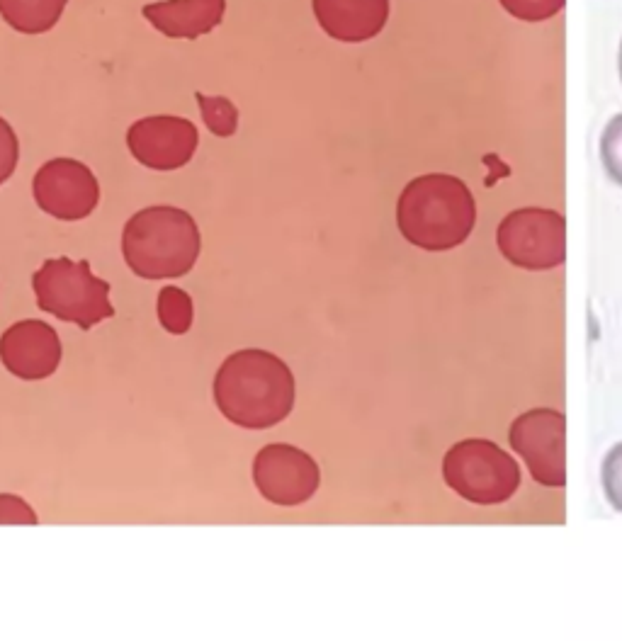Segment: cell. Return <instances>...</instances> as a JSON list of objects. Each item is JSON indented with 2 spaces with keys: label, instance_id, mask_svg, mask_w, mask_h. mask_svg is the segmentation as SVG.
Listing matches in <instances>:
<instances>
[{
  "label": "cell",
  "instance_id": "6da1fadb",
  "mask_svg": "<svg viewBox=\"0 0 622 641\" xmlns=\"http://www.w3.org/2000/svg\"><path fill=\"white\" fill-rule=\"evenodd\" d=\"M294 374L268 350L248 348L229 355L214 377V401L226 421L265 430L282 423L294 408Z\"/></svg>",
  "mask_w": 622,
  "mask_h": 641
},
{
  "label": "cell",
  "instance_id": "7a4b0ae2",
  "mask_svg": "<svg viewBox=\"0 0 622 641\" xmlns=\"http://www.w3.org/2000/svg\"><path fill=\"white\" fill-rule=\"evenodd\" d=\"M477 224L472 190L448 173L418 175L401 190L397 226L421 251H452L462 246Z\"/></svg>",
  "mask_w": 622,
  "mask_h": 641
},
{
  "label": "cell",
  "instance_id": "3957f363",
  "mask_svg": "<svg viewBox=\"0 0 622 641\" xmlns=\"http://www.w3.org/2000/svg\"><path fill=\"white\" fill-rule=\"evenodd\" d=\"M202 236L185 209L156 204L124 224L122 255L129 270L144 280H175L195 268Z\"/></svg>",
  "mask_w": 622,
  "mask_h": 641
},
{
  "label": "cell",
  "instance_id": "277c9868",
  "mask_svg": "<svg viewBox=\"0 0 622 641\" xmlns=\"http://www.w3.org/2000/svg\"><path fill=\"white\" fill-rule=\"evenodd\" d=\"M32 289L39 309L78 328L98 326L115 316L110 304V285L93 275L88 260L52 258L32 275Z\"/></svg>",
  "mask_w": 622,
  "mask_h": 641
},
{
  "label": "cell",
  "instance_id": "5b68a950",
  "mask_svg": "<svg viewBox=\"0 0 622 641\" xmlns=\"http://www.w3.org/2000/svg\"><path fill=\"white\" fill-rule=\"evenodd\" d=\"M443 479L460 498L477 506L511 501L520 486V467L496 442L460 440L443 459Z\"/></svg>",
  "mask_w": 622,
  "mask_h": 641
},
{
  "label": "cell",
  "instance_id": "8992f818",
  "mask_svg": "<svg viewBox=\"0 0 622 641\" xmlns=\"http://www.w3.org/2000/svg\"><path fill=\"white\" fill-rule=\"evenodd\" d=\"M496 246L520 270H554L567 260V219L557 209H516L499 224Z\"/></svg>",
  "mask_w": 622,
  "mask_h": 641
},
{
  "label": "cell",
  "instance_id": "52a82bcc",
  "mask_svg": "<svg viewBox=\"0 0 622 641\" xmlns=\"http://www.w3.org/2000/svg\"><path fill=\"white\" fill-rule=\"evenodd\" d=\"M508 442L540 486H567V418L557 408H533L513 421Z\"/></svg>",
  "mask_w": 622,
  "mask_h": 641
},
{
  "label": "cell",
  "instance_id": "ba28073f",
  "mask_svg": "<svg viewBox=\"0 0 622 641\" xmlns=\"http://www.w3.org/2000/svg\"><path fill=\"white\" fill-rule=\"evenodd\" d=\"M32 192L42 212L61 221H81L100 202V185L86 163L76 158H52L37 170Z\"/></svg>",
  "mask_w": 622,
  "mask_h": 641
},
{
  "label": "cell",
  "instance_id": "9c48e42d",
  "mask_svg": "<svg viewBox=\"0 0 622 641\" xmlns=\"http://www.w3.org/2000/svg\"><path fill=\"white\" fill-rule=\"evenodd\" d=\"M253 481L265 501L275 506H302L319 491V464L294 445H268L253 462Z\"/></svg>",
  "mask_w": 622,
  "mask_h": 641
},
{
  "label": "cell",
  "instance_id": "30bf717a",
  "mask_svg": "<svg viewBox=\"0 0 622 641\" xmlns=\"http://www.w3.org/2000/svg\"><path fill=\"white\" fill-rule=\"evenodd\" d=\"M200 144V132L185 117L154 115L137 119L127 132V146L141 166L178 170L188 166Z\"/></svg>",
  "mask_w": 622,
  "mask_h": 641
},
{
  "label": "cell",
  "instance_id": "8fae6325",
  "mask_svg": "<svg viewBox=\"0 0 622 641\" xmlns=\"http://www.w3.org/2000/svg\"><path fill=\"white\" fill-rule=\"evenodd\" d=\"M0 362L25 382L52 377L61 362L59 333L44 321H18L0 336Z\"/></svg>",
  "mask_w": 622,
  "mask_h": 641
},
{
  "label": "cell",
  "instance_id": "7c38bea8",
  "mask_svg": "<svg viewBox=\"0 0 622 641\" xmlns=\"http://www.w3.org/2000/svg\"><path fill=\"white\" fill-rule=\"evenodd\" d=\"M319 27L343 44H363L375 39L389 22V0H311Z\"/></svg>",
  "mask_w": 622,
  "mask_h": 641
},
{
  "label": "cell",
  "instance_id": "4fadbf2b",
  "mask_svg": "<svg viewBox=\"0 0 622 641\" xmlns=\"http://www.w3.org/2000/svg\"><path fill=\"white\" fill-rule=\"evenodd\" d=\"M144 20L168 39H200L222 25L226 0H156L141 8Z\"/></svg>",
  "mask_w": 622,
  "mask_h": 641
},
{
  "label": "cell",
  "instance_id": "5bb4252c",
  "mask_svg": "<svg viewBox=\"0 0 622 641\" xmlns=\"http://www.w3.org/2000/svg\"><path fill=\"white\" fill-rule=\"evenodd\" d=\"M69 0H0V17L20 34H44L64 17Z\"/></svg>",
  "mask_w": 622,
  "mask_h": 641
},
{
  "label": "cell",
  "instance_id": "9a60e30c",
  "mask_svg": "<svg viewBox=\"0 0 622 641\" xmlns=\"http://www.w3.org/2000/svg\"><path fill=\"white\" fill-rule=\"evenodd\" d=\"M192 319H195V309H192V299L185 289L163 287L158 292V321L168 333L183 336L190 331Z\"/></svg>",
  "mask_w": 622,
  "mask_h": 641
},
{
  "label": "cell",
  "instance_id": "2e32d148",
  "mask_svg": "<svg viewBox=\"0 0 622 641\" xmlns=\"http://www.w3.org/2000/svg\"><path fill=\"white\" fill-rule=\"evenodd\" d=\"M197 105H200V115L205 119V127L219 139H229L239 129V110L229 98L224 95H205L195 93Z\"/></svg>",
  "mask_w": 622,
  "mask_h": 641
},
{
  "label": "cell",
  "instance_id": "e0dca14e",
  "mask_svg": "<svg viewBox=\"0 0 622 641\" xmlns=\"http://www.w3.org/2000/svg\"><path fill=\"white\" fill-rule=\"evenodd\" d=\"M601 163L608 178L622 187V115L605 124L601 134Z\"/></svg>",
  "mask_w": 622,
  "mask_h": 641
},
{
  "label": "cell",
  "instance_id": "ac0fdd59",
  "mask_svg": "<svg viewBox=\"0 0 622 641\" xmlns=\"http://www.w3.org/2000/svg\"><path fill=\"white\" fill-rule=\"evenodd\" d=\"M508 15L523 22H545L559 15L567 0H499Z\"/></svg>",
  "mask_w": 622,
  "mask_h": 641
},
{
  "label": "cell",
  "instance_id": "d6986e66",
  "mask_svg": "<svg viewBox=\"0 0 622 641\" xmlns=\"http://www.w3.org/2000/svg\"><path fill=\"white\" fill-rule=\"evenodd\" d=\"M601 481L608 503L618 510V513H622V442H618V445L605 455L601 467Z\"/></svg>",
  "mask_w": 622,
  "mask_h": 641
},
{
  "label": "cell",
  "instance_id": "ffe728a7",
  "mask_svg": "<svg viewBox=\"0 0 622 641\" xmlns=\"http://www.w3.org/2000/svg\"><path fill=\"white\" fill-rule=\"evenodd\" d=\"M20 161V141L10 122L0 117V185L10 180Z\"/></svg>",
  "mask_w": 622,
  "mask_h": 641
},
{
  "label": "cell",
  "instance_id": "44dd1931",
  "mask_svg": "<svg viewBox=\"0 0 622 641\" xmlns=\"http://www.w3.org/2000/svg\"><path fill=\"white\" fill-rule=\"evenodd\" d=\"M0 525H37V513L20 496L0 493Z\"/></svg>",
  "mask_w": 622,
  "mask_h": 641
},
{
  "label": "cell",
  "instance_id": "7402d4cb",
  "mask_svg": "<svg viewBox=\"0 0 622 641\" xmlns=\"http://www.w3.org/2000/svg\"><path fill=\"white\" fill-rule=\"evenodd\" d=\"M618 73H620V81H622V39H620V49H618Z\"/></svg>",
  "mask_w": 622,
  "mask_h": 641
}]
</instances>
